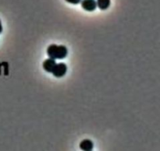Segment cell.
I'll return each mask as SVG.
<instances>
[{"label":"cell","instance_id":"obj_7","mask_svg":"<svg viewBox=\"0 0 160 151\" xmlns=\"http://www.w3.org/2000/svg\"><path fill=\"white\" fill-rule=\"evenodd\" d=\"M66 1L69 3H71V4L77 5V4H78V3L81 2V1H82V0H66Z\"/></svg>","mask_w":160,"mask_h":151},{"label":"cell","instance_id":"obj_6","mask_svg":"<svg viewBox=\"0 0 160 151\" xmlns=\"http://www.w3.org/2000/svg\"><path fill=\"white\" fill-rule=\"evenodd\" d=\"M97 6L102 10H106L109 7L111 4V0H97Z\"/></svg>","mask_w":160,"mask_h":151},{"label":"cell","instance_id":"obj_4","mask_svg":"<svg viewBox=\"0 0 160 151\" xmlns=\"http://www.w3.org/2000/svg\"><path fill=\"white\" fill-rule=\"evenodd\" d=\"M56 60L49 58V59H47L46 60L44 61L43 64H42V66H43V68L45 69V71H46L47 73H52L53 68L56 66Z\"/></svg>","mask_w":160,"mask_h":151},{"label":"cell","instance_id":"obj_3","mask_svg":"<svg viewBox=\"0 0 160 151\" xmlns=\"http://www.w3.org/2000/svg\"><path fill=\"white\" fill-rule=\"evenodd\" d=\"M81 3V7L88 12H92L97 8V3L95 0H82Z\"/></svg>","mask_w":160,"mask_h":151},{"label":"cell","instance_id":"obj_8","mask_svg":"<svg viewBox=\"0 0 160 151\" xmlns=\"http://www.w3.org/2000/svg\"><path fill=\"white\" fill-rule=\"evenodd\" d=\"M2 31V23H1V21H0V33Z\"/></svg>","mask_w":160,"mask_h":151},{"label":"cell","instance_id":"obj_2","mask_svg":"<svg viewBox=\"0 0 160 151\" xmlns=\"http://www.w3.org/2000/svg\"><path fill=\"white\" fill-rule=\"evenodd\" d=\"M67 72V65L63 62H60V63H56V66L54 67L52 71L53 76H55L57 78L62 77L66 75Z\"/></svg>","mask_w":160,"mask_h":151},{"label":"cell","instance_id":"obj_5","mask_svg":"<svg viewBox=\"0 0 160 151\" xmlns=\"http://www.w3.org/2000/svg\"><path fill=\"white\" fill-rule=\"evenodd\" d=\"M93 142L90 139H88L82 140L80 143V148L83 151H92L93 149Z\"/></svg>","mask_w":160,"mask_h":151},{"label":"cell","instance_id":"obj_1","mask_svg":"<svg viewBox=\"0 0 160 151\" xmlns=\"http://www.w3.org/2000/svg\"><path fill=\"white\" fill-rule=\"evenodd\" d=\"M47 54L50 59H63L68 54V49L64 45H51L47 48Z\"/></svg>","mask_w":160,"mask_h":151}]
</instances>
